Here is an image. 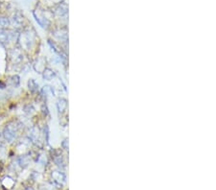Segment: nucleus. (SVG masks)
Masks as SVG:
<instances>
[{
    "label": "nucleus",
    "instance_id": "f257e3e1",
    "mask_svg": "<svg viewBox=\"0 0 216 190\" xmlns=\"http://www.w3.org/2000/svg\"><path fill=\"white\" fill-rule=\"evenodd\" d=\"M54 76H55V74H54V72H53V71H52L51 69L47 68V69H45V70H44L43 78H44V79H46V80H51V79H52Z\"/></svg>",
    "mask_w": 216,
    "mask_h": 190
},
{
    "label": "nucleus",
    "instance_id": "f03ea898",
    "mask_svg": "<svg viewBox=\"0 0 216 190\" xmlns=\"http://www.w3.org/2000/svg\"><path fill=\"white\" fill-rule=\"evenodd\" d=\"M28 86H29V89H30L31 91H35V90H37L38 88V84H37L34 80H30V81L28 82Z\"/></svg>",
    "mask_w": 216,
    "mask_h": 190
},
{
    "label": "nucleus",
    "instance_id": "7ed1b4c3",
    "mask_svg": "<svg viewBox=\"0 0 216 190\" xmlns=\"http://www.w3.org/2000/svg\"><path fill=\"white\" fill-rule=\"evenodd\" d=\"M66 106H67V103H66V101L65 99H62V100L59 101L58 107H59V110H60V112H63V110L66 109Z\"/></svg>",
    "mask_w": 216,
    "mask_h": 190
},
{
    "label": "nucleus",
    "instance_id": "20e7f679",
    "mask_svg": "<svg viewBox=\"0 0 216 190\" xmlns=\"http://www.w3.org/2000/svg\"><path fill=\"white\" fill-rule=\"evenodd\" d=\"M8 24H9L8 19H6L4 18H0V28H5L8 26Z\"/></svg>",
    "mask_w": 216,
    "mask_h": 190
}]
</instances>
